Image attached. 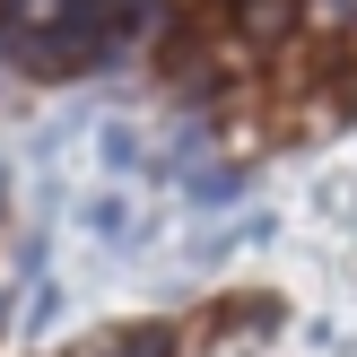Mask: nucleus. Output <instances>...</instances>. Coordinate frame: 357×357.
Wrapping results in <instances>:
<instances>
[{"label": "nucleus", "mask_w": 357, "mask_h": 357, "mask_svg": "<svg viewBox=\"0 0 357 357\" xmlns=\"http://www.w3.org/2000/svg\"><path fill=\"white\" fill-rule=\"evenodd\" d=\"M288 9H296V0H244V26L271 35V26H288Z\"/></svg>", "instance_id": "3"}, {"label": "nucleus", "mask_w": 357, "mask_h": 357, "mask_svg": "<svg viewBox=\"0 0 357 357\" xmlns=\"http://www.w3.org/2000/svg\"><path fill=\"white\" fill-rule=\"evenodd\" d=\"M79 227H87V236H105V244H131V236H139V218H131L122 192H96V201L79 209Z\"/></svg>", "instance_id": "1"}, {"label": "nucleus", "mask_w": 357, "mask_h": 357, "mask_svg": "<svg viewBox=\"0 0 357 357\" xmlns=\"http://www.w3.org/2000/svg\"><path fill=\"white\" fill-rule=\"evenodd\" d=\"M105 166H139V131L131 122H105Z\"/></svg>", "instance_id": "2"}]
</instances>
